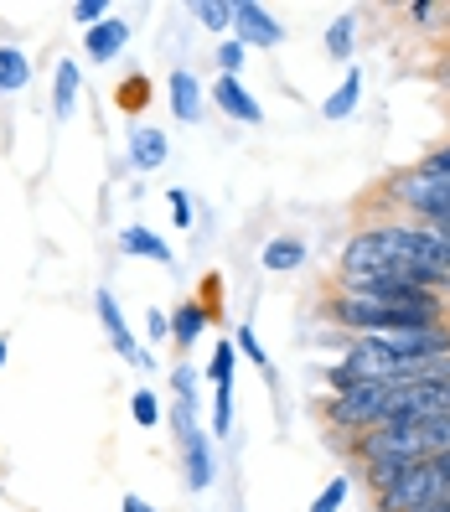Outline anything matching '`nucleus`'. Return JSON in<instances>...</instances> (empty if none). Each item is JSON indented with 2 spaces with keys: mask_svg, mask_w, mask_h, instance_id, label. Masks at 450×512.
<instances>
[{
  "mask_svg": "<svg viewBox=\"0 0 450 512\" xmlns=\"http://www.w3.org/2000/svg\"><path fill=\"white\" fill-rule=\"evenodd\" d=\"M0 363H6V337H0Z\"/></svg>",
  "mask_w": 450,
  "mask_h": 512,
  "instance_id": "32",
  "label": "nucleus"
},
{
  "mask_svg": "<svg viewBox=\"0 0 450 512\" xmlns=\"http://www.w3.org/2000/svg\"><path fill=\"white\" fill-rule=\"evenodd\" d=\"M326 52H332V57H347L352 52V16H342L332 32H326Z\"/></svg>",
  "mask_w": 450,
  "mask_h": 512,
  "instance_id": "19",
  "label": "nucleus"
},
{
  "mask_svg": "<svg viewBox=\"0 0 450 512\" xmlns=\"http://www.w3.org/2000/svg\"><path fill=\"white\" fill-rule=\"evenodd\" d=\"M119 512H156V507H150L145 497H125V507H119Z\"/></svg>",
  "mask_w": 450,
  "mask_h": 512,
  "instance_id": "30",
  "label": "nucleus"
},
{
  "mask_svg": "<svg viewBox=\"0 0 450 512\" xmlns=\"http://www.w3.org/2000/svg\"><path fill=\"white\" fill-rule=\"evenodd\" d=\"M238 347L249 352V363H264V352H259V337H254V326H238Z\"/></svg>",
  "mask_w": 450,
  "mask_h": 512,
  "instance_id": "25",
  "label": "nucleus"
},
{
  "mask_svg": "<svg viewBox=\"0 0 450 512\" xmlns=\"http://www.w3.org/2000/svg\"><path fill=\"white\" fill-rule=\"evenodd\" d=\"M32 78V68H26V57L16 47H0V94H16V88Z\"/></svg>",
  "mask_w": 450,
  "mask_h": 512,
  "instance_id": "15",
  "label": "nucleus"
},
{
  "mask_svg": "<svg viewBox=\"0 0 450 512\" xmlns=\"http://www.w3.org/2000/svg\"><path fill=\"white\" fill-rule=\"evenodd\" d=\"M171 383H176V404H187V409H192V404H197V394H192V388H197V373H192V368H176Z\"/></svg>",
  "mask_w": 450,
  "mask_h": 512,
  "instance_id": "22",
  "label": "nucleus"
},
{
  "mask_svg": "<svg viewBox=\"0 0 450 512\" xmlns=\"http://www.w3.org/2000/svg\"><path fill=\"white\" fill-rule=\"evenodd\" d=\"M233 26H238V47H280V21L269 16L254 0H238L233 6Z\"/></svg>",
  "mask_w": 450,
  "mask_h": 512,
  "instance_id": "4",
  "label": "nucleus"
},
{
  "mask_svg": "<svg viewBox=\"0 0 450 512\" xmlns=\"http://www.w3.org/2000/svg\"><path fill=\"white\" fill-rule=\"evenodd\" d=\"M125 42H130V21H99V26H88V57L94 63H109V57H119L125 52Z\"/></svg>",
  "mask_w": 450,
  "mask_h": 512,
  "instance_id": "6",
  "label": "nucleus"
},
{
  "mask_svg": "<svg viewBox=\"0 0 450 512\" xmlns=\"http://www.w3.org/2000/svg\"><path fill=\"white\" fill-rule=\"evenodd\" d=\"M94 306H99V321H104V331H109V342H114V352H125L130 363H140V368H150V357L135 347V337H130V326H125V316H119V306H114V295L109 290H99L94 295Z\"/></svg>",
  "mask_w": 450,
  "mask_h": 512,
  "instance_id": "5",
  "label": "nucleus"
},
{
  "mask_svg": "<svg viewBox=\"0 0 450 512\" xmlns=\"http://www.w3.org/2000/svg\"><path fill=\"white\" fill-rule=\"evenodd\" d=\"M357 94H363V78H357V73H347V83H342L337 94L321 104V109H326V119H347V114L357 109Z\"/></svg>",
  "mask_w": 450,
  "mask_h": 512,
  "instance_id": "16",
  "label": "nucleus"
},
{
  "mask_svg": "<svg viewBox=\"0 0 450 512\" xmlns=\"http://www.w3.org/2000/svg\"><path fill=\"white\" fill-rule=\"evenodd\" d=\"M145 331H150V342H161L166 331H171V321H166L161 311H150V316H145Z\"/></svg>",
  "mask_w": 450,
  "mask_h": 512,
  "instance_id": "28",
  "label": "nucleus"
},
{
  "mask_svg": "<svg viewBox=\"0 0 450 512\" xmlns=\"http://www.w3.org/2000/svg\"><path fill=\"white\" fill-rule=\"evenodd\" d=\"M228 378H233V347H218L213 352V383L228 388Z\"/></svg>",
  "mask_w": 450,
  "mask_h": 512,
  "instance_id": "23",
  "label": "nucleus"
},
{
  "mask_svg": "<svg viewBox=\"0 0 450 512\" xmlns=\"http://www.w3.org/2000/svg\"><path fill=\"white\" fill-rule=\"evenodd\" d=\"M182 445H187V487H192V492H202L207 481H213V456H207V435L197 430V435H187Z\"/></svg>",
  "mask_w": 450,
  "mask_h": 512,
  "instance_id": "9",
  "label": "nucleus"
},
{
  "mask_svg": "<svg viewBox=\"0 0 450 512\" xmlns=\"http://www.w3.org/2000/svg\"><path fill=\"white\" fill-rule=\"evenodd\" d=\"M419 166H425V171H435V176H450V145H440L435 156H425Z\"/></svg>",
  "mask_w": 450,
  "mask_h": 512,
  "instance_id": "26",
  "label": "nucleus"
},
{
  "mask_svg": "<svg viewBox=\"0 0 450 512\" xmlns=\"http://www.w3.org/2000/svg\"><path fill=\"white\" fill-rule=\"evenodd\" d=\"M52 94H57V119H68L73 104H78V63H57V83H52Z\"/></svg>",
  "mask_w": 450,
  "mask_h": 512,
  "instance_id": "14",
  "label": "nucleus"
},
{
  "mask_svg": "<svg viewBox=\"0 0 450 512\" xmlns=\"http://www.w3.org/2000/svg\"><path fill=\"white\" fill-rule=\"evenodd\" d=\"M99 16H109V6H104V0H78V6H73V21L99 26Z\"/></svg>",
  "mask_w": 450,
  "mask_h": 512,
  "instance_id": "24",
  "label": "nucleus"
},
{
  "mask_svg": "<svg viewBox=\"0 0 450 512\" xmlns=\"http://www.w3.org/2000/svg\"><path fill=\"white\" fill-rule=\"evenodd\" d=\"M300 264H306V244L300 238H275L264 249V269H300Z\"/></svg>",
  "mask_w": 450,
  "mask_h": 512,
  "instance_id": "13",
  "label": "nucleus"
},
{
  "mask_svg": "<svg viewBox=\"0 0 450 512\" xmlns=\"http://www.w3.org/2000/svg\"><path fill=\"white\" fill-rule=\"evenodd\" d=\"M140 99H145V78H135L130 88H119V104L125 109H140Z\"/></svg>",
  "mask_w": 450,
  "mask_h": 512,
  "instance_id": "27",
  "label": "nucleus"
},
{
  "mask_svg": "<svg viewBox=\"0 0 450 512\" xmlns=\"http://www.w3.org/2000/svg\"><path fill=\"white\" fill-rule=\"evenodd\" d=\"M130 409H135V425H145V430L161 419V404H156V394H145V388L135 394V404H130Z\"/></svg>",
  "mask_w": 450,
  "mask_h": 512,
  "instance_id": "20",
  "label": "nucleus"
},
{
  "mask_svg": "<svg viewBox=\"0 0 450 512\" xmlns=\"http://www.w3.org/2000/svg\"><path fill=\"white\" fill-rule=\"evenodd\" d=\"M244 57H249V47H238V42H223V52H218V63H223V78H238V68H244Z\"/></svg>",
  "mask_w": 450,
  "mask_h": 512,
  "instance_id": "21",
  "label": "nucleus"
},
{
  "mask_svg": "<svg viewBox=\"0 0 450 512\" xmlns=\"http://www.w3.org/2000/svg\"><path fill=\"white\" fill-rule=\"evenodd\" d=\"M430 502H450V492H445V471H440L435 461H414V466H404V471L378 492V512H419V507H430Z\"/></svg>",
  "mask_w": 450,
  "mask_h": 512,
  "instance_id": "1",
  "label": "nucleus"
},
{
  "mask_svg": "<svg viewBox=\"0 0 450 512\" xmlns=\"http://www.w3.org/2000/svg\"><path fill=\"white\" fill-rule=\"evenodd\" d=\"M419 512H450V502H430V507H419Z\"/></svg>",
  "mask_w": 450,
  "mask_h": 512,
  "instance_id": "31",
  "label": "nucleus"
},
{
  "mask_svg": "<svg viewBox=\"0 0 450 512\" xmlns=\"http://www.w3.org/2000/svg\"><path fill=\"white\" fill-rule=\"evenodd\" d=\"M171 114L182 119V125H192L202 114V88H197L192 73H171Z\"/></svg>",
  "mask_w": 450,
  "mask_h": 512,
  "instance_id": "8",
  "label": "nucleus"
},
{
  "mask_svg": "<svg viewBox=\"0 0 450 512\" xmlns=\"http://www.w3.org/2000/svg\"><path fill=\"white\" fill-rule=\"evenodd\" d=\"M192 16L207 26V32H223V26H233V0H197Z\"/></svg>",
  "mask_w": 450,
  "mask_h": 512,
  "instance_id": "17",
  "label": "nucleus"
},
{
  "mask_svg": "<svg viewBox=\"0 0 450 512\" xmlns=\"http://www.w3.org/2000/svg\"><path fill=\"white\" fill-rule=\"evenodd\" d=\"M213 99H218L233 119H244V125H259V119H264L259 104H254V94H249V88L238 83V78H218V83H213Z\"/></svg>",
  "mask_w": 450,
  "mask_h": 512,
  "instance_id": "7",
  "label": "nucleus"
},
{
  "mask_svg": "<svg viewBox=\"0 0 450 512\" xmlns=\"http://www.w3.org/2000/svg\"><path fill=\"white\" fill-rule=\"evenodd\" d=\"M388 394H394V383H357V388H342V394L332 399V409H326V419H332L337 430H378L388 419Z\"/></svg>",
  "mask_w": 450,
  "mask_h": 512,
  "instance_id": "3",
  "label": "nucleus"
},
{
  "mask_svg": "<svg viewBox=\"0 0 450 512\" xmlns=\"http://www.w3.org/2000/svg\"><path fill=\"white\" fill-rule=\"evenodd\" d=\"M383 192L394 202H404V207H414L425 223H450V176H435L425 166H414V171L388 176Z\"/></svg>",
  "mask_w": 450,
  "mask_h": 512,
  "instance_id": "2",
  "label": "nucleus"
},
{
  "mask_svg": "<svg viewBox=\"0 0 450 512\" xmlns=\"http://www.w3.org/2000/svg\"><path fill=\"white\" fill-rule=\"evenodd\" d=\"M171 207H176V228H187V223H192V207H187V197H182V192H171Z\"/></svg>",
  "mask_w": 450,
  "mask_h": 512,
  "instance_id": "29",
  "label": "nucleus"
},
{
  "mask_svg": "<svg viewBox=\"0 0 450 512\" xmlns=\"http://www.w3.org/2000/svg\"><path fill=\"white\" fill-rule=\"evenodd\" d=\"M342 502H347V476H332V487L311 502V512H342Z\"/></svg>",
  "mask_w": 450,
  "mask_h": 512,
  "instance_id": "18",
  "label": "nucleus"
},
{
  "mask_svg": "<svg viewBox=\"0 0 450 512\" xmlns=\"http://www.w3.org/2000/svg\"><path fill=\"white\" fill-rule=\"evenodd\" d=\"M119 249H125V254H140V259H156V264H171L166 238H156L150 228H125V233H119Z\"/></svg>",
  "mask_w": 450,
  "mask_h": 512,
  "instance_id": "10",
  "label": "nucleus"
},
{
  "mask_svg": "<svg viewBox=\"0 0 450 512\" xmlns=\"http://www.w3.org/2000/svg\"><path fill=\"white\" fill-rule=\"evenodd\" d=\"M202 321H207V306H197V300L176 306V316H171V337H176V347H192V342L202 337Z\"/></svg>",
  "mask_w": 450,
  "mask_h": 512,
  "instance_id": "11",
  "label": "nucleus"
},
{
  "mask_svg": "<svg viewBox=\"0 0 450 512\" xmlns=\"http://www.w3.org/2000/svg\"><path fill=\"white\" fill-rule=\"evenodd\" d=\"M130 161H135L140 171L161 166V161H166V135H161V130H135V140H130Z\"/></svg>",
  "mask_w": 450,
  "mask_h": 512,
  "instance_id": "12",
  "label": "nucleus"
}]
</instances>
